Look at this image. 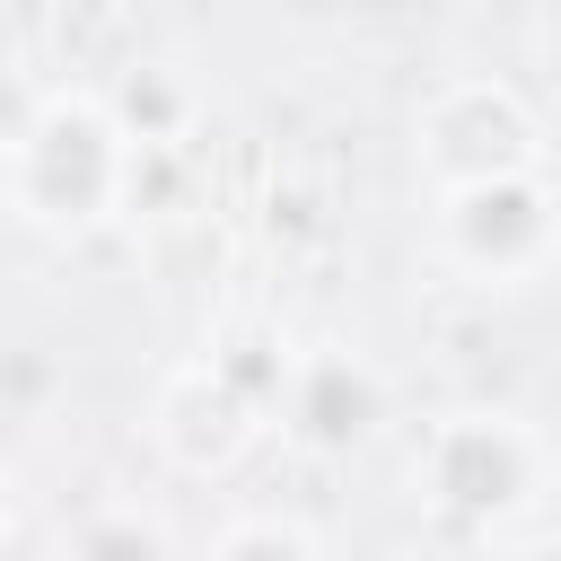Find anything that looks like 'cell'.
Segmentation results:
<instances>
[{
    "label": "cell",
    "mask_w": 561,
    "mask_h": 561,
    "mask_svg": "<svg viewBox=\"0 0 561 561\" xmlns=\"http://www.w3.org/2000/svg\"><path fill=\"white\" fill-rule=\"evenodd\" d=\"M140 167H149V149L123 123V105L105 88H88V79H53L9 123L0 193H9V219L18 228L53 237V245H88L114 219H131Z\"/></svg>",
    "instance_id": "1"
},
{
    "label": "cell",
    "mask_w": 561,
    "mask_h": 561,
    "mask_svg": "<svg viewBox=\"0 0 561 561\" xmlns=\"http://www.w3.org/2000/svg\"><path fill=\"white\" fill-rule=\"evenodd\" d=\"M412 500L438 517V526H465V535H508L543 508L552 491V438L508 412V403H456L438 412L421 438H412V465H403Z\"/></svg>",
    "instance_id": "2"
},
{
    "label": "cell",
    "mask_w": 561,
    "mask_h": 561,
    "mask_svg": "<svg viewBox=\"0 0 561 561\" xmlns=\"http://www.w3.org/2000/svg\"><path fill=\"white\" fill-rule=\"evenodd\" d=\"M430 254L465 289H526L561 263V184L543 167L430 193Z\"/></svg>",
    "instance_id": "3"
},
{
    "label": "cell",
    "mask_w": 561,
    "mask_h": 561,
    "mask_svg": "<svg viewBox=\"0 0 561 561\" xmlns=\"http://www.w3.org/2000/svg\"><path fill=\"white\" fill-rule=\"evenodd\" d=\"M412 167L430 193H456V184H491V175H526L543 167V114L491 79V70H465V79H438L421 105H412Z\"/></svg>",
    "instance_id": "4"
},
{
    "label": "cell",
    "mask_w": 561,
    "mask_h": 561,
    "mask_svg": "<svg viewBox=\"0 0 561 561\" xmlns=\"http://www.w3.org/2000/svg\"><path fill=\"white\" fill-rule=\"evenodd\" d=\"M263 430H272V403H263L228 359H210V351L184 359V368H167L158 394H149V447H158V465L184 473V482L237 473Z\"/></svg>",
    "instance_id": "5"
},
{
    "label": "cell",
    "mask_w": 561,
    "mask_h": 561,
    "mask_svg": "<svg viewBox=\"0 0 561 561\" xmlns=\"http://www.w3.org/2000/svg\"><path fill=\"white\" fill-rule=\"evenodd\" d=\"M386 368L351 342H298L289 359V386L272 403V430L298 447V456H351L386 430Z\"/></svg>",
    "instance_id": "6"
},
{
    "label": "cell",
    "mask_w": 561,
    "mask_h": 561,
    "mask_svg": "<svg viewBox=\"0 0 561 561\" xmlns=\"http://www.w3.org/2000/svg\"><path fill=\"white\" fill-rule=\"evenodd\" d=\"M202 561H333V552H324V535H316L307 517H289V508H245V517H228V526L210 535Z\"/></svg>",
    "instance_id": "7"
},
{
    "label": "cell",
    "mask_w": 561,
    "mask_h": 561,
    "mask_svg": "<svg viewBox=\"0 0 561 561\" xmlns=\"http://www.w3.org/2000/svg\"><path fill=\"white\" fill-rule=\"evenodd\" d=\"M70 561H175L167 526L140 517V508H96L79 535H70Z\"/></svg>",
    "instance_id": "8"
},
{
    "label": "cell",
    "mask_w": 561,
    "mask_h": 561,
    "mask_svg": "<svg viewBox=\"0 0 561 561\" xmlns=\"http://www.w3.org/2000/svg\"><path fill=\"white\" fill-rule=\"evenodd\" d=\"M517 561H561V543H526V552H517Z\"/></svg>",
    "instance_id": "9"
}]
</instances>
